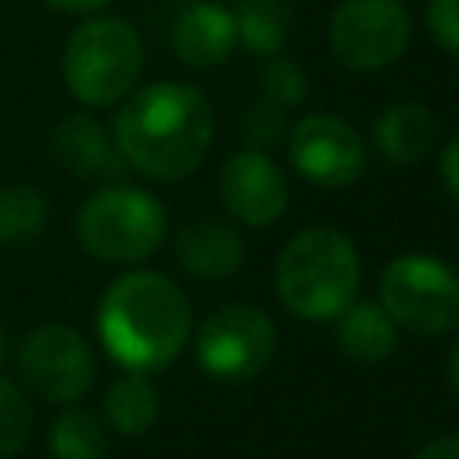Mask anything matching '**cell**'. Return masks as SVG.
Listing matches in <instances>:
<instances>
[{
    "label": "cell",
    "instance_id": "cell-13",
    "mask_svg": "<svg viewBox=\"0 0 459 459\" xmlns=\"http://www.w3.org/2000/svg\"><path fill=\"white\" fill-rule=\"evenodd\" d=\"M237 47L233 14L219 4L190 0V7L172 25V50L190 68H215Z\"/></svg>",
    "mask_w": 459,
    "mask_h": 459
},
{
    "label": "cell",
    "instance_id": "cell-5",
    "mask_svg": "<svg viewBox=\"0 0 459 459\" xmlns=\"http://www.w3.org/2000/svg\"><path fill=\"white\" fill-rule=\"evenodd\" d=\"M169 215L165 204L129 183H108L93 190L79 215H75V237L82 251L104 265H133L158 251L165 240Z\"/></svg>",
    "mask_w": 459,
    "mask_h": 459
},
{
    "label": "cell",
    "instance_id": "cell-1",
    "mask_svg": "<svg viewBox=\"0 0 459 459\" xmlns=\"http://www.w3.org/2000/svg\"><path fill=\"white\" fill-rule=\"evenodd\" d=\"M111 136L136 172L151 179H183L204 161L215 140V115L197 86L151 82L122 100Z\"/></svg>",
    "mask_w": 459,
    "mask_h": 459
},
{
    "label": "cell",
    "instance_id": "cell-12",
    "mask_svg": "<svg viewBox=\"0 0 459 459\" xmlns=\"http://www.w3.org/2000/svg\"><path fill=\"white\" fill-rule=\"evenodd\" d=\"M50 154L54 161L79 176V179H115L126 169V158L118 154L115 136L86 111L65 115L50 136Z\"/></svg>",
    "mask_w": 459,
    "mask_h": 459
},
{
    "label": "cell",
    "instance_id": "cell-25",
    "mask_svg": "<svg viewBox=\"0 0 459 459\" xmlns=\"http://www.w3.org/2000/svg\"><path fill=\"white\" fill-rule=\"evenodd\" d=\"M441 179H445L448 194L459 201V136H452L441 151Z\"/></svg>",
    "mask_w": 459,
    "mask_h": 459
},
{
    "label": "cell",
    "instance_id": "cell-16",
    "mask_svg": "<svg viewBox=\"0 0 459 459\" xmlns=\"http://www.w3.org/2000/svg\"><path fill=\"white\" fill-rule=\"evenodd\" d=\"M337 344L355 362H384L398 348V323L377 301L351 298L337 316Z\"/></svg>",
    "mask_w": 459,
    "mask_h": 459
},
{
    "label": "cell",
    "instance_id": "cell-28",
    "mask_svg": "<svg viewBox=\"0 0 459 459\" xmlns=\"http://www.w3.org/2000/svg\"><path fill=\"white\" fill-rule=\"evenodd\" d=\"M448 377H452V387L459 391V341L452 344V359H448Z\"/></svg>",
    "mask_w": 459,
    "mask_h": 459
},
{
    "label": "cell",
    "instance_id": "cell-8",
    "mask_svg": "<svg viewBox=\"0 0 459 459\" xmlns=\"http://www.w3.org/2000/svg\"><path fill=\"white\" fill-rule=\"evenodd\" d=\"M276 351V326L273 319L255 305H222L215 308L194 341L197 366L222 380V384H244L255 373L265 369V362Z\"/></svg>",
    "mask_w": 459,
    "mask_h": 459
},
{
    "label": "cell",
    "instance_id": "cell-15",
    "mask_svg": "<svg viewBox=\"0 0 459 459\" xmlns=\"http://www.w3.org/2000/svg\"><path fill=\"white\" fill-rule=\"evenodd\" d=\"M434 136H437V118L430 108H423L416 100L391 104L373 126V143L387 165L420 161L434 147Z\"/></svg>",
    "mask_w": 459,
    "mask_h": 459
},
{
    "label": "cell",
    "instance_id": "cell-20",
    "mask_svg": "<svg viewBox=\"0 0 459 459\" xmlns=\"http://www.w3.org/2000/svg\"><path fill=\"white\" fill-rule=\"evenodd\" d=\"M233 29L247 54H276L290 32V22L276 0H244L233 14Z\"/></svg>",
    "mask_w": 459,
    "mask_h": 459
},
{
    "label": "cell",
    "instance_id": "cell-30",
    "mask_svg": "<svg viewBox=\"0 0 459 459\" xmlns=\"http://www.w3.org/2000/svg\"><path fill=\"white\" fill-rule=\"evenodd\" d=\"M183 4H190V0H183Z\"/></svg>",
    "mask_w": 459,
    "mask_h": 459
},
{
    "label": "cell",
    "instance_id": "cell-19",
    "mask_svg": "<svg viewBox=\"0 0 459 459\" xmlns=\"http://www.w3.org/2000/svg\"><path fill=\"white\" fill-rule=\"evenodd\" d=\"M50 455L54 459H104L108 455V434L104 423L79 405H68L50 423Z\"/></svg>",
    "mask_w": 459,
    "mask_h": 459
},
{
    "label": "cell",
    "instance_id": "cell-21",
    "mask_svg": "<svg viewBox=\"0 0 459 459\" xmlns=\"http://www.w3.org/2000/svg\"><path fill=\"white\" fill-rule=\"evenodd\" d=\"M32 437V405L25 391L0 373V459L18 455Z\"/></svg>",
    "mask_w": 459,
    "mask_h": 459
},
{
    "label": "cell",
    "instance_id": "cell-18",
    "mask_svg": "<svg viewBox=\"0 0 459 459\" xmlns=\"http://www.w3.org/2000/svg\"><path fill=\"white\" fill-rule=\"evenodd\" d=\"M47 222H50V204L36 186L14 183L0 190V244L29 247L39 240Z\"/></svg>",
    "mask_w": 459,
    "mask_h": 459
},
{
    "label": "cell",
    "instance_id": "cell-10",
    "mask_svg": "<svg viewBox=\"0 0 459 459\" xmlns=\"http://www.w3.org/2000/svg\"><path fill=\"white\" fill-rule=\"evenodd\" d=\"M290 165L316 186H351L366 169L362 136L337 115H305L287 136Z\"/></svg>",
    "mask_w": 459,
    "mask_h": 459
},
{
    "label": "cell",
    "instance_id": "cell-6",
    "mask_svg": "<svg viewBox=\"0 0 459 459\" xmlns=\"http://www.w3.org/2000/svg\"><path fill=\"white\" fill-rule=\"evenodd\" d=\"M380 305L416 333L459 326V273L434 255H398L380 276Z\"/></svg>",
    "mask_w": 459,
    "mask_h": 459
},
{
    "label": "cell",
    "instance_id": "cell-9",
    "mask_svg": "<svg viewBox=\"0 0 459 459\" xmlns=\"http://www.w3.org/2000/svg\"><path fill=\"white\" fill-rule=\"evenodd\" d=\"M330 47L341 65L377 72L409 47V11L402 0H341L330 18Z\"/></svg>",
    "mask_w": 459,
    "mask_h": 459
},
{
    "label": "cell",
    "instance_id": "cell-27",
    "mask_svg": "<svg viewBox=\"0 0 459 459\" xmlns=\"http://www.w3.org/2000/svg\"><path fill=\"white\" fill-rule=\"evenodd\" d=\"M47 4L57 11H68V14H93V11L108 7L111 0H47Z\"/></svg>",
    "mask_w": 459,
    "mask_h": 459
},
{
    "label": "cell",
    "instance_id": "cell-24",
    "mask_svg": "<svg viewBox=\"0 0 459 459\" xmlns=\"http://www.w3.org/2000/svg\"><path fill=\"white\" fill-rule=\"evenodd\" d=\"M427 29L448 54L459 57V0H427Z\"/></svg>",
    "mask_w": 459,
    "mask_h": 459
},
{
    "label": "cell",
    "instance_id": "cell-4",
    "mask_svg": "<svg viewBox=\"0 0 459 459\" xmlns=\"http://www.w3.org/2000/svg\"><path fill=\"white\" fill-rule=\"evenodd\" d=\"M143 68V43L122 18L97 14L79 22L61 50V75L68 93L86 108L126 100Z\"/></svg>",
    "mask_w": 459,
    "mask_h": 459
},
{
    "label": "cell",
    "instance_id": "cell-26",
    "mask_svg": "<svg viewBox=\"0 0 459 459\" xmlns=\"http://www.w3.org/2000/svg\"><path fill=\"white\" fill-rule=\"evenodd\" d=\"M416 459H459V434H441V437H430Z\"/></svg>",
    "mask_w": 459,
    "mask_h": 459
},
{
    "label": "cell",
    "instance_id": "cell-2",
    "mask_svg": "<svg viewBox=\"0 0 459 459\" xmlns=\"http://www.w3.org/2000/svg\"><path fill=\"white\" fill-rule=\"evenodd\" d=\"M194 312L179 283L140 269L118 276L97 305V333L104 351L133 373H161L186 348Z\"/></svg>",
    "mask_w": 459,
    "mask_h": 459
},
{
    "label": "cell",
    "instance_id": "cell-3",
    "mask_svg": "<svg viewBox=\"0 0 459 459\" xmlns=\"http://www.w3.org/2000/svg\"><path fill=\"white\" fill-rule=\"evenodd\" d=\"M280 301L301 319H333L359 290V255L330 226L294 233L276 258Z\"/></svg>",
    "mask_w": 459,
    "mask_h": 459
},
{
    "label": "cell",
    "instance_id": "cell-11",
    "mask_svg": "<svg viewBox=\"0 0 459 459\" xmlns=\"http://www.w3.org/2000/svg\"><path fill=\"white\" fill-rule=\"evenodd\" d=\"M219 201L244 226H273L287 208V179L265 151H240L219 169Z\"/></svg>",
    "mask_w": 459,
    "mask_h": 459
},
{
    "label": "cell",
    "instance_id": "cell-17",
    "mask_svg": "<svg viewBox=\"0 0 459 459\" xmlns=\"http://www.w3.org/2000/svg\"><path fill=\"white\" fill-rule=\"evenodd\" d=\"M158 412H161V394L151 384V373L129 369L104 391V420L126 437L147 434L158 423Z\"/></svg>",
    "mask_w": 459,
    "mask_h": 459
},
{
    "label": "cell",
    "instance_id": "cell-29",
    "mask_svg": "<svg viewBox=\"0 0 459 459\" xmlns=\"http://www.w3.org/2000/svg\"><path fill=\"white\" fill-rule=\"evenodd\" d=\"M7 351H11V333H7V323L0 316V366L7 362Z\"/></svg>",
    "mask_w": 459,
    "mask_h": 459
},
{
    "label": "cell",
    "instance_id": "cell-22",
    "mask_svg": "<svg viewBox=\"0 0 459 459\" xmlns=\"http://www.w3.org/2000/svg\"><path fill=\"white\" fill-rule=\"evenodd\" d=\"M262 93H265V100H273L280 108H294L305 100L308 79L294 57H273L262 72Z\"/></svg>",
    "mask_w": 459,
    "mask_h": 459
},
{
    "label": "cell",
    "instance_id": "cell-14",
    "mask_svg": "<svg viewBox=\"0 0 459 459\" xmlns=\"http://www.w3.org/2000/svg\"><path fill=\"white\" fill-rule=\"evenodd\" d=\"M176 262L197 280H230L244 265V240L215 219H194L176 233Z\"/></svg>",
    "mask_w": 459,
    "mask_h": 459
},
{
    "label": "cell",
    "instance_id": "cell-7",
    "mask_svg": "<svg viewBox=\"0 0 459 459\" xmlns=\"http://www.w3.org/2000/svg\"><path fill=\"white\" fill-rule=\"evenodd\" d=\"M18 377L43 402L75 405L97 380V359L86 337L68 323H39L18 344Z\"/></svg>",
    "mask_w": 459,
    "mask_h": 459
},
{
    "label": "cell",
    "instance_id": "cell-23",
    "mask_svg": "<svg viewBox=\"0 0 459 459\" xmlns=\"http://www.w3.org/2000/svg\"><path fill=\"white\" fill-rule=\"evenodd\" d=\"M283 111H287V108H280V104H273V100H258V104L247 111L244 136H247V143H251L255 151H265V147H273V143L283 136V129H287Z\"/></svg>",
    "mask_w": 459,
    "mask_h": 459
}]
</instances>
